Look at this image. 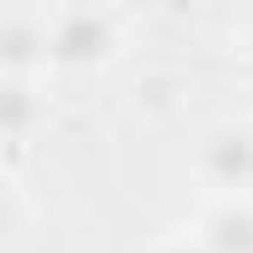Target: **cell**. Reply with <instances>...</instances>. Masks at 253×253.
Returning <instances> with one entry per match:
<instances>
[{"label":"cell","instance_id":"obj_6","mask_svg":"<svg viewBox=\"0 0 253 253\" xmlns=\"http://www.w3.org/2000/svg\"><path fill=\"white\" fill-rule=\"evenodd\" d=\"M0 200H6V218H0V236H6V242H18V236H24V189H18V183L6 177V189H0Z\"/></svg>","mask_w":253,"mask_h":253},{"label":"cell","instance_id":"obj_2","mask_svg":"<svg viewBox=\"0 0 253 253\" xmlns=\"http://www.w3.org/2000/svg\"><path fill=\"white\" fill-rule=\"evenodd\" d=\"M53 42V77H100L124 53V30L106 6H59L47 18Z\"/></svg>","mask_w":253,"mask_h":253},{"label":"cell","instance_id":"obj_1","mask_svg":"<svg viewBox=\"0 0 253 253\" xmlns=\"http://www.w3.org/2000/svg\"><path fill=\"white\" fill-rule=\"evenodd\" d=\"M189 171L212 200H253V118H218L194 135Z\"/></svg>","mask_w":253,"mask_h":253},{"label":"cell","instance_id":"obj_7","mask_svg":"<svg viewBox=\"0 0 253 253\" xmlns=\"http://www.w3.org/2000/svg\"><path fill=\"white\" fill-rule=\"evenodd\" d=\"M153 253H212V248H206V242H200L194 230H183V236H171V242H159Z\"/></svg>","mask_w":253,"mask_h":253},{"label":"cell","instance_id":"obj_5","mask_svg":"<svg viewBox=\"0 0 253 253\" xmlns=\"http://www.w3.org/2000/svg\"><path fill=\"white\" fill-rule=\"evenodd\" d=\"M212 253H253V200H212L194 224Z\"/></svg>","mask_w":253,"mask_h":253},{"label":"cell","instance_id":"obj_4","mask_svg":"<svg viewBox=\"0 0 253 253\" xmlns=\"http://www.w3.org/2000/svg\"><path fill=\"white\" fill-rule=\"evenodd\" d=\"M0 124L12 153L36 141V129L47 124V77H6L0 83Z\"/></svg>","mask_w":253,"mask_h":253},{"label":"cell","instance_id":"obj_8","mask_svg":"<svg viewBox=\"0 0 253 253\" xmlns=\"http://www.w3.org/2000/svg\"><path fill=\"white\" fill-rule=\"evenodd\" d=\"M242 77H248V83H253V30H248V36H242Z\"/></svg>","mask_w":253,"mask_h":253},{"label":"cell","instance_id":"obj_3","mask_svg":"<svg viewBox=\"0 0 253 253\" xmlns=\"http://www.w3.org/2000/svg\"><path fill=\"white\" fill-rule=\"evenodd\" d=\"M0 71L6 77H53V42H47V18L36 12H12L0 24Z\"/></svg>","mask_w":253,"mask_h":253}]
</instances>
